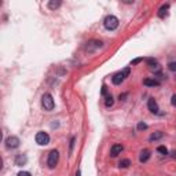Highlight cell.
<instances>
[{
	"label": "cell",
	"mask_w": 176,
	"mask_h": 176,
	"mask_svg": "<svg viewBox=\"0 0 176 176\" xmlns=\"http://www.w3.org/2000/svg\"><path fill=\"white\" fill-rule=\"evenodd\" d=\"M61 0H51L50 3H48V8H51V10H55L58 7H61Z\"/></svg>",
	"instance_id": "5bb4252c"
},
{
	"label": "cell",
	"mask_w": 176,
	"mask_h": 176,
	"mask_svg": "<svg viewBox=\"0 0 176 176\" xmlns=\"http://www.w3.org/2000/svg\"><path fill=\"white\" fill-rule=\"evenodd\" d=\"M17 176H32V175H30V172L21 171V172H18V175H17Z\"/></svg>",
	"instance_id": "ffe728a7"
},
{
	"label": "cell",
	"mask_w": 176,
	"mask_h": 176,
	"mask_svg": "<svg viewBox=\"0 0 176 176\" xmlns=\"http://www.w3.org/2000/svg\"><path fill=\"white\" fill-rule=\"evenodd\" d=\"M42 105L43 107H44V110H47V112H51L54 107H55V102H54V99H52V95L51 94H44L42 96Z\"/></svg>",
	"instance_id": "6da1fadb"
},
{
	"label": "cell",
	"mask_w": 176,
	"mask_h": 176,
	"mask_svg": "<svg viewBox=\"0 0 176 176\" xmlns=\"http://www.w3.org/2000/svg\"><path fill=\"white\" fill-rule=\"evenodd\" d=\"M58 161H59V153H58V150H51L50 151V154H48V160H47V164H48V168H51V169H54L55 166H57Z\"/></svg>",
	"instance_id": "3957f363"
},
{
	"label": "cell",
	"mask_w": 176,
	"mask_h": 176,
	"mask_svg": "<svg viewBox=\"0 0 176 176\" xmlns=\"http://www.w3.org/2000/svg\"><path fill=\"white\" fill-rule=\"evenodd\" d=\"M106 92H107V89H106V85H103V87H102V95H105Z\"/></svg>",
	"instance_id": "603a6c76"
},
{
	"label": "cell",
	"mask_w": 176,
	"mask_h": 176,
	"mask_svg": "<svg viewBox=\"0 0 176 176\" xmlns=\"http://www.w3.org/2000/svg\"><path fill=\"white\" fill-rule=\"evenodd\" d=\"M26 162H28V157L25 154H18L15 157V165L17 166H24L26 165Z\"/></svg>",
	"instance_id": "9c48e42d"
},
{
	"label": "cell",
	"mask_w": 176,
	"mask_h": 176,
	"mask_svg": "<svg viewBox=\"0 0 176 176\" xmlns=\"http://www.w3.org/2000/svg\"><path fill=\"white\" fill-rule=\"evenodd\" d=\"M36 143L40 146H47L50 143V136H48V134H47V132H43V131L37 132L36 134Z\"/></svg>",
	"instance_id": "277c9868"
},
{
	"label": "cell",
	"mask_w": 176,
	"mask_h": 176,
	"mask_svg": "<svg viewBox=\"0 0 176 176\" xmlns=\"http://www.w3.org/2000/svg\"><path fill=\"white\" fill-rule=\"evenodd\" d=\"M147 107H149V110H150L151 113L157 114L158 112H160V107H158V105H157V102H155L153 98L149 99V102H147Z\"/></svg>",
	"instance_id": "8992f818"
},
{
	"label": "cell",
	"mask_w": 176,
	"mask_h": 176,
	"mask_svg": "<svg viewBox=\"0 0 176 176\" xmlns=\"http://www.w3.org/2000/svg\"><path fill=\"white\" fill-rule=\"evenodd\" d=\"M123 150H124V146L123 145H113L112 149H110V155L112 157H117Z\"/></svg>",
	"instance_id": "ba28073f"
},
{
	"label": "cell",
	"mask_w": 176,
	"mask_h": 176,
	"mask_svg": "<svg viewBox=\"0 0 176 176\" xmlns=\"http://www.w3.org/2000/svg\"><path fill=\"white\" fill-rule=\"evenodd\" d=\"M143 84L147 85V87H158V85H160V81L151 80V78H146V80H143Z\"/></svg>",
	"instance_id": "7c38bea8"
},
{
	"label": "cell",
	"mask_w": 176,
	"mask_h": 176,
	"mask_svg": "<svg viewBox=\"0 0 176 176\" xmlns=\"http://www.w3.org/2000/svg\"><path fill=\"white\" fill-rule=\"evenodd\" d=\"M171 103H172V106H175V107H176V94H175V95H172Z\"/></svg>",
	"instance_id": "7402d4cb"
},
{
	"label": "cell",
	"mask_w": 176,
	"mask_h": 176,
	"mask_svg": "<svg viewBox=\"0 0 176 176\" xmlns=\"http://www.w3.org/2000/svg\"><path fill=\"white\" fill-rule=\"evenodd\" d=\"M157 151H158L160 154H162V155L168 154V149H166L165 146H158V147H157Z\"/></svg>",
	"instance_id": "e0dca14e"
},
{
	"label": "cell",
	"mask_w": 176,
	"mask_h": 176,
	"mask_svg": "<svg viewBox=\"0 0 176 176\" xmlns=\"http://www.w3.org/2000/svg\"><path fill=\"white\" fill-rule=\"evenodd\" d=\"M114 103V99L112 95H107L106 96V100H105V105H106V107H110V106H113Z\"/></svg>",
	"instance_id": "9a60e30c"
},
{
	"label": "cell",
	"mask_w": 176,
	"mask_h": 176,
	"mask_svg": "<svg viewBox=\"0 0 176 176\" xmlns=\"http://www.w3.org/2000/svg\"><path fill=\"white\" fill-rule=\"evenodd\" d=\"M172 157H176V151H172Z\"/></svg>",
	"instance_id": "cb8c5ba5"
},
{
	"label": "cell",
	"mask_w": 176,
	"mask_h": 176,
	"mask_svg": "<svg viewBox=\"0 0 176 176\" xmlns=\"http://www.w3.org/2000/svg\"><path fill=\"white\" fill-rule=\"evenodd\" d=\"M150 150H147V149H145V150L140 151V155H139V161L140 162H146V161H149V158H150Z\"/></svg>",
	"instance_id": "30bf717a"
},
{
	"label": "cell",
	"mask_w": 176,
	"mask_h": 176,
	"mask_svg": "<svg viewBox=\"0 0 176 176\" xmlns=\"http://www.w3.org/2000/svg\"><path fill=\"white\" fill-rule=\"evenodd\" d=\"M103 25L107 30H116V29L118 28V18L114 17V15H107L105 18Z\"/></svg>",
	"instance_id": "7a4b0ae2"
},
{
	"label": "cell",
	"mask_w": 176,
	"mask_h": 176,
	"mask_svg": "<svg viewBox=\"0 0 176 176\" xmlns=\"http://www.w3.org/2000/svg\"><path fill=\"white\" fill-rule=\"evenodd\" d=\"M143 61V58H136V59H134L132 62H131V65H138V63H140Z\"/></svg>",
	"instance_id": "44dd1931"
},
{
	"label": "cell",
	"mask_w": 176,
	"mask_h": 176,
	"mask_svg": "<svg viewBox=\"0 0 176 176\" xmlns=\"http://www.w3.org/2000/svg\"><path fill=\"white\" fill-rule=\"evenodd\" d=\"M162 136H164V132H162V131H157V132H154V134H151V135H150L149 140H150V142H154V140L161 139Z\"/></svg>",
	"instance_id": "4fadbf2b"
},
{
	"label": "cell",
	"mask_w": 176,
	"mask_h": 176,
	"mask_svg": "<svg viewBox=\"0 0 176 176\" xmlns=\"http://www.w3.org/2000/svg\"><path fill=\"white\" fill-rule=\"evenodd\" d=\"M21 143V140L18 136H8L7 139H6V146L8 147V149H17L18 146Z\"/></svg>",
	"instance_id": "5b68a950"
},
{
	"label": "cell",
	"mask_w": 176,
	"mask_h": 176,
	"mask_svg": "<svg viewBox=\"0 0 176 176\" xmlns=\"http://www.w3.org/2000/svg\"><path fill=\"white\" fill-rule=\"evenodd\" d=\"M80 175H81V172H80V171H77V173H76V176H80Z\"/></svg>",
	"instance_id": "d4e9b609"
},
{
	"label": "cell",
	"mask_w": 176,
	"mask_h": 176,
	"mask_svg": "<svg viewBox=\"0 0 176 176\" xmlns=\"http://www.w3.org/2000/svg\"><path fill=\"white\" fill-rule=\"evenodd\" d=\"M168 10H169V4H164L158 11V17L160 18H164V17L168 15Z\"/></svg>",
	"instance_id": "8fae6325"
},
{
	"label": "cell",
	"mask_w": 176,
	"mask_h": 176,
	"mask_svg": "<svg viewBox=\"0 0 176 176\" xmlns=\"http://www.w3.org/2000/svg\"><path fill=\"white\" fill-rule=\"evenodd\" d=\"M124 80H125V76H124V73H123V72L116 73L113 77H112V81H113V84H116V85L121 84L123 81H124Z\"/></svg>",
	"instance_id": "52a82bcc"
},
{
	"label": "cell",
	"mask_w": 176,
	"mask_h": 176,
	"mask_svg": "<svg viewBox=\"0 0 176 176\" xmlns=\"http://www.w3.org/2000/svg\"><path fill=\"white\" fill-rule=\"evenodd\" d=\"M168 69L171 70V72H176V62H171L168 65Z\"/></svg>",
	"instance_id": "d6986e66"
},
{
	"label": "cell",
	"mask_w": 176,
	"mask_h": 176,
	"mask_svg": "<svg viewBox=\"0 0 176 176\" xmlns=\"http://www.w3.org/2000/svg\"><path fill=\"white\" fill-rule=\"evenodd\" d=\"M130 165H131V161L128 160V158H125V160H121V161H120V164H118L120 168H128Z\"/></svg>",
	"instance_id": "2e32d148"
},
{
	"label": "cell",
	"mask_w": 176,
	"mask_h": 176,
	"mask_svg": "<svg viewBox=\"0 0 176 176\" xmlns=\"http://www.w3.org/2000/svg\"><path fill=\"white\" fill-rule=\"evenodd\" d=\"M145 130H147V124L139 123V124H138V131H145Z\"/></svg>",
	"instance_id": "ac0fdd59"
}]
</instances>
